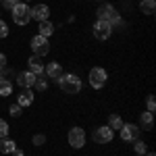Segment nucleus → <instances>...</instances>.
Here are the masks:
<instances>
[{
  "label": "nucleus",
  "mask_w": 156,
  "mask_h": 156,
  "mask_svg": "<svg viewBox=\"0 0 156 156\" xmlns=\"http://www.w3.org/2000/svg\"><path fill=\"white\" fill-rule=\"evenodd\" d=\"M31 50H34V54L40 56V58H44L46 54L50 52V44H48V37L40 36L37 34L36 37H31Z\"/></svg>",
  "instance_id": "7ed1b4c3"
},
{
  "label": "nucleus",
  "mask_w": 156,
  "mask_h": 156,
  "mask_svg": "<svg viewBox=\"0 0 156 156\" xmlns=\"http://www.w3.org/2000/svg\"><path fill=\"white\" fill-rule=\"evenodd\" d=\"M12 21L17 25H29V21H31V9L27 6V2H19L15 9H12Z\"/></svg>",
  "instance_id": "f03ea898"
},
{
  "label": "nucleus",
  "mask_w": 156,
  "mask_h": 156,
  "mask_svg": "<svg viewBox=\"0 0 156 156\" xmlns=\"http://www.w3.org/2000/svg\"><path fill=\"white\" fill-rule=\"evenodd\" d=\"M15 156H23V152H21L19 148H15Z\"/></svg>",
  "instance_id": "c85d7f7f"
},
{
  "label": "nucleus",
  "mask_w": 156,
  "mask_h": 156,
  "mask_svg": "<svg viewBox=\"0 0 156 156\" xmlns=\"http://www.w3.org/2000/svg\"><path fill=\"white\" fill-rule=\"evenodd\" d=\"M44 142H46V135H42V133L34 135V146H44Z\"/></svg>",
  "instance_id": "393cba45"
},
{
  "label": "nucleus",
  "mask_w": 156,
  "mask_h": 156,
  "mask_svg": "<svg viewBox=\"0 0 156 156\" xmlns=\"http://www.w3.org/2000/svg\"><path fill=\"white\" fill-rule=\"evenodd\" d=\"M17 83L21 85L23 90H29V87H34V83H36V75L31 71H23L17 75Z\"/></svg>",
  "instance_id": "1a4fd4ad"
},
{
  "label": "nucleus",
  "mask_w": 156,
  "mask_h": 156,
  "mask_svg": "<svg viewBox=\"0 0 156 156\" xmlns=\"http://www.w3.org/2000/svg\"><path fill=\"white\" fill-rule=\"evenodd\" d=\"M121 131V140L123 142H135L137 137H140V133H142V129L137 127V125H133V123H123V127L119 129Z\"/></svg>",
  "instance_id": "39448f33"
},
{
  "label": "nucleus",
  "mask_w": 156,
  "mask_h": 156,
  "mask_svg": "<svg viewBox=\"0 0 156 156\" xmlns=\"http://www.w3.org/2000/svg\"><path fill=\"white\" fill-rule=\"evenodd\" d=\"M112 137H115V131H112L108 125L98 127L96 131H94V135H92V140H94L96 144H110V142H112Z\"/></svg>",
  "instance_id": "423d86ee"
},
{
  "label": "nucleus",
  "mask_w": 156,
  "mask_h": 156,
  "mask_svg": "<svg viewBox=\"0 0 156 156\" xmlns=\"http://www.w3.org/2000/svg\"><path fill=\"white\" fill-rule=\"evenodd\" d=\"M31 102H34V92H31V90H23V92L17 96V104H19L21 108L29 106Z\"/></svg>",
  "instance_id": "f8f14e48"
},
{
  "label": "nucleus",
  "mask_w": 156,
  "mask_h": 156,
  "mask_svg": "<svg viewBox=\"0 0 156 156\" xmlns=\"http://www.w3.org/2000/svg\"><path fill=\"white\" fill-rule=\"evenodd\" d=\"M140 9H142L144 15H152L154 9H156V0H142L140 2Z\"/></svg>",
  "instance_id": "f3484780"
},
{
  "label": "nucleus",
  "mask_w": 156,
  "mask_h": 156,
  "mask_svg": "<svg viewBox=\"0 0 156 156\" xmlns=\"http://www.w3.org/2000/svg\"><path fill=\"white\" fill-rule=\"evenodd\" d=\"M56 83H58V87L65 94H77L81 90V79L77 75H73V73H62L56 79Z\"/></svg>",
  "instance_id": "f257e3e1"
},
{
  "label": "nucleus",
  "mask_w": 156,
  "mask_h": 156,
  "mask_svg": "<svg viewBox=\"0 0 156 156\" xmlns=\"http://www.w3.org/2000/svg\"><path fill=\"white\" fill-rule=\"evenodd\" d=\"M9 112H11V117H21V106H19V104H12V106L9 108Z\"/></svg>",
  "instance_id": "b1692460"
},
{
  "label": "nucleus",
  "mask_w": 156,
  "mask_h": 156,
  "mask_svg": "<svg viewBox=\"0 0 156 156\" xmlns=\"http://www.w3.org/2000/svg\"><path fill=\"white\" fill-rule=\"evenodd\" d=\"M156 110V100H154V96H150L148 98V112H154Z\"/></svg>",
  "instance_id": "bb28decb"
},
{
  "label": "nucleus",
  "mask_w": 156,
  "mask_h": 156,
  "mask_svg": "<svg viewBox=\"0 0 156 156\" xmlns=\"http://www.w3.org/2000/svg\"><path fill=\"white\" fill-rule=\"evenodd\" d=\"M40 36H44V37H50L52 34H54V25L50 23V21H40Z\"/></svg>",
  "instance_id": "dca6fc26"
},
{
  "label": "nucleus",
  "mask_w": 156,
  "mask_h": 156,
  "mask_svg": "<svg viewBox=\"0 0 156 156\" xmlns=\"http://www.w3.org/2000/svg\"><path fill=\"white\" fill-rule=\"evenodd\" d=\"M25 2H27V0H25Z\"/></svg>",
  "instance_id": "7c9ffc66"
},
{
  "label": "nucleus",
  "mask_w": 156,
  "mask_h": 156,
  "mask_svg": "<svg viewBox=\"0 0 156 156\" xmlns=\"http://www.w3.org/2000/svg\"><path fill=\"white\" fill-rule=\"evenodd\" d=\"M15 148H17V144L12 140H9V137H2L0 140V152L2 154H11V152H15Z\"/></svg>",
  "instance_id": "2eb2a0df"
},
{
  "label": "nucleus",
  "mask_w": 156,
  "mask_h": 156,
  "mask_svg": "<svg viewBox=\"0 0 156 156\" xmlns=\"http://www.w3.org/2000/svg\"><path fill=\"white\" fill-rule=\"evenodd\" d=\"M0 2H2V9H6V11H12V9H15V6H17L21 0H0Z\"/></svg>",
  "instance_id": "5701e85b"
},
{
  "label": "nucleus",
  "mask_w": 156,
  "mask_h": 156,
  "mask_svg": "<svg viewBox=\"0 0 156 156\" xmlns=\"http://www.w3.org/2000/svg\"><path fill=\"white\" fill-rule=\"evenodd\" d=\"M48 17H50L48 4H36L31 9V19H36V21H48Z\"/></svg>",
  "instance_id": "9d476101"
},
{
  "label": "nucleus",
  "mask_w": 156,
  "mask_h": 156,
  "mask_svg": "<svg viewBox=\"0 0 156 156\" xmlns=\"http://www.w3.org/2000/svg\"><path fill=\"white\" fill-rule=\"evenodd\" d=\"M133 148H135V154L137 156H144L146 152H148V146H146L144 142H137V140H135V146H133Z\"/></svg>",
  "instance_id": "412c9836"
},
{
  "label": "nucleus",
  "mask_w": 156,
  "mask_h": 156,
  "mask_svg": "<svg viewBox=\"0 0 156 156\" xmlns=\"http://www.w3.org/2000/svg\"><path fill=\"white\" fill-rule=\"evenodd\" d=\"M12 94V83L9 79H0V96H11Z\"/></svg>",
  "instance_id": "6ab92c4d"
},
{
  "label": "nucleus",
  "mask_w": 156,
  "mask_h": 156,
  "mask_svg": "<svg viewBox=\"0 0 156 156\" xmlns=\"http://www.w3.org/2000/svg\"><path fill=\"white\" fill-rule=\"evenodd\" d=\"M6 36H9V25L0 19V37H6Z\"/></svg>",
  "instance_id": "a878e982"
},
{
  "label": "nucleus",
  "mask_w": 156,
  "mask_h": 156,
  "mask_svg": "<svg viewBox=\"0 0 156 156\" xmlns=\"http://www.w3.org/2000/svg\"><path fill=\"white\" fill-rule=\"evenodd\" d=\"M112 34V25L108 23V21H96L94 23V37L98 40H108Z\"/></svg>",
  "instance_id": "6e6552de"
},
{
  "label": "nucleus",
  "mask_w": 156,
  "mask_h": 156,
  "mask_svg": "<svg viewBox=\"0 0 156 156\" xmlns=\"http://www.w3.org/2000/svg\"><path fill=\"white\" fill-rule=\"evenodd\" d=\"M146 156H156V154H152V152H150V154H148V152H146Z\"/></svg>",
  "instance_id": "c756f323"
},
{
  "label": "nucleus",
  "mask_w": 156,
  "mask_h": 156,
  "mask_svg": "<svg viewBox=\"0 0 156 156\" xmlns=\"http://www.w3.org/2000/svg\"><path fill=\"white\" fill-rule=\"evenodd\" d=\"M108 127H110L112 131L121 129V127H123V119H121L119 115H110V117H108Z\"/></svg>",
  "instance_id": "a211bd4d"
},
{
  "label": "nucleus",
  "mask_w": 156,
  "mask_h": 156,
  "mask_svg": "<svg viewBox=\"0 0 156 156\" xmlns=\"http://www.w3.org/2000/svg\"><path fill=\"white\" fill-rule=\"evenodd\" d=\"M4 67H6V56L0 52V69H4Z\"/></svg>",
  "instance_id": "cd10ccee"
},
{
  "label": "nucleus",
  "mask_w": 156,
  "mask_h": 156,
  "mask_svg": "<svg viewBox=\"0 0 156 156\" xmlns=\"http://www.w3.org/2000/svg\"><path fill=\"white\" fill-rule=\"evenodd\" d=\"M34 85H36L40 92H44V90L48 87V81L44 79V75H37V77H36V83H34Z\"/></svg>",
  "instance_id": "aec40b11"
},
{
  "label": "nucleus",
  "mask_w": 156,
  "mask_h": 156,
  "mask_svg": "<svg viewBox=\"0 0 156 156\" xmlns=\"http://www.w3.org/2000/svg\"><path fill=\"white\" fill-rule=\"evenodd\" d=\"M27 62H29V71L34 73V75H44V62H42V58H40V56H36V54H34V56H31V58L27 60Z\"/></svg>",
  "instance_id": "9b49d317"
},
{
  "label": "nucleus",
  "mask_w": 156,
  "mask_h": 156,
  "mask_svg": "<svg viewBox=\"0 0 156 156\" xmlns=\"http://www.w3.org/2000/svg\"><path fill=\"white\" fill-rule=\"evenodd\" d=\"M9 131H11V129H9V123L4 119H0V140H2V137H9Z\"/></svg>",
  "instance_id": "4be33fe9"
},
{
  "label": "nucleus",
  "mask_w": 156,
  "mask_h": 156,
  "mask_svg": "<svg viewBox=\"0 0 156 156\" xmlns=\"http://www.w3.org/2000/svg\"><path fill=\"white\" fill-rule=\"evenodd\" d=\"M108 75L104 69H100V67H94L92 71H90V85L94 87V90H100V87H104V83H106Z\"/></svg>",
  "instance_id": "20e7f679"
},
{
  "label": "nucleus",
  "mask_w": 156,
  "mask_h": 156,
  "mask_svg": "<svg viewBox=\"0 0 156 156\" xmlns=\"http://www.w3.org/2000/svg\"><path fill=\"white\" fill-rule=\"evenodd\" d=\"M44 73L48 75L50 79H54V81H56V79H58L60 75H62V69H60V62H50L48 67L44 69Z\"/></svg>",
  "instance_id": "ddd939ff"
},
{
  "label": "nucleus",
  "mask_w": 156,
  "mask_h": 156,
  "mask_svg": "<svg viewBox=\"0 0 156 156\" xmlns=\"http://www.w3.org/2000/svg\"><path fill=\"white\" fill-rule=\"evenodd\" d=\"M140 123H142V127H144L146 131H150L152 127H154V115L152 112H142V117H140Z\"/></svg>",
  "instance_id": "4468645a"
},
{
  "label": "nucleus",
  "mask_w": 156,
  "mask_h": 156,
  "mask_svg": "<svg viewBox=\"0 0 156 156\" xmlns=\"http://www.w3.org/2000/svg\"><path fill=\"white\" fill-rule=\"evenodd\" d=\"M69 146L77 148V150L85 146V131L81 127H73L71 131H69Z\"/></svg>",
  "instance_id": "0eeeda50"
}]
</instances>
